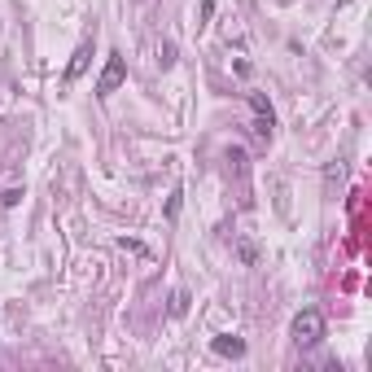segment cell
<instances>
[{
    "instance_id": "6da1fadb",
    "label": "cell",
    "mask_w": 372,
    "mask_h": 372,
    "mask_svg": "<svg viewBox=\"0 0 372 372\" xmlns=\"http://www.w3.org/2000/svg\"><path fill=\"white\" fill-rule=\"evenodd\" d=\"M320 337H325V315H320L315 307H303L293 315V346L311 351V346H320Z\"/></svg>"
},
{
    "instance_id": "7a4b0ae2",
    "label": "cell",
    "mask_w": 372,
    "mask_h": 372,
    "mask_svg": "<svg viewBox=\"0 0 372 372\" xmlns=\"http://www.w3.org/2000/svg\"><path fill=\"white\" fill-rule=\"evenodd\" d=\"M123 79H128V66H123V57H110L106 70H101V79H96V96H110L123 88Z\"/></svg>"
},
{
    "instance_id": "3957f363",
    "label": "cell",
    "mask_w": 372,
    "mask_h": 372,
    "mask_svg": "<svg viewBox=\"0 0 372 372\" xmlns=\"http://www.w3.org/2000/svg\"><path fill=\"white\" fill-rule=\"evenodd\" d=\"M88 57H92V40H84V44H79V53H74V62L66 66V84H74V79H79V70L88 66Z\"/></svg>"
},
{
    "instance_id": "277c9868",
    "label": "cell",
    "mask_w": 372,
    "mask_h": 372,
    "mask_svg": "<svg viewBox=\"0 0 372 372\" xmlns=\"http://www.w3.org/2000/svg\"><path fill=\"white\" fill-rule=\"evenodd\" d=\"M250 106H254V114H259V136H271V110H267V101H263V96H250Z\"/></svg>"
},
{
    "instance_id": "5b68a950",
    "label": "cell",
    "mask_w": 372,
    "mask_h": 372,
    "mask_svg": "<svg viewBox=\"0 0 372 372\" xmlns=\"http://www.w3.org/2000/svg\"><path fill=\"white\" fill-rule=\"evenodd\" d=\"M215 351H219V355H241V351H245V342H237V337H219V342H215Z\"/></svg>"
}]
</instances>
